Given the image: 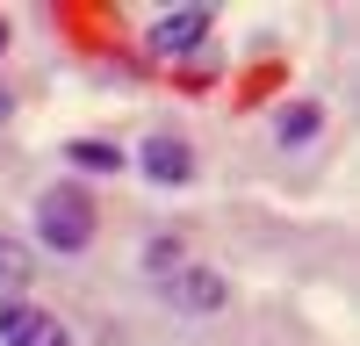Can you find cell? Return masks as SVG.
I'll return each mask as SVG.
<instances>
[{"label": "cell", "mask_w": 360, "mask_h": 346, "mask_svg": "<svg viewBox=\"0 0 360 346\" xmlns=\"http://www.w3.org/2000/svg\"><path fill=\"white\" fill-rule=\"evenodd\" d=\"M37 238L51 245V252H86V245H94V195H86V188H51L44 202H37Z\"/></svg>", "instance_id": "6da1fadb"}, {"label": "cell", "mask_w": 360, "mask_h": 346, "mask_svg": "<svg viewBox=\"0 0 360 346\" xmlns=\"http://www.w3.org/2000/svg\"><path fill=\"white\" fill-rule=\"evenodd\" d=\"M0 346H72V332H65V317H51L44 303L8 296L0 303Z\"/></svg>", "instance_id": "7a4b0ae2"}, {"label": "cell", "mask_w": 360, "mask_h": 346, "mask_svg": "<svg viewBox=\"0 0 360 346\" xmlns=\"http://www.w3.org/2000/svg\"><path fill=\"white\" fill-rule=\"evenodd\" d=\"M137 166H144V181H152V188H188V181H195V144L173 137V130H152V137H144V152H137Z\"/></svg>", "instance_id": "3957f363"}, {"label": "cell", "mask_w": 360, "mask_h": 346, "mask_svg": "<svg viewBox=\"0 0 360 346\" xmlns=\"http://www.w3.org/2000/svg\"><path fill=\"white\" fill-rule=\"evenodd\" d=\"M209 22H217V8H202V0H188V8H166L159 22H152V58H180V51H195L202 37H209Z\"/></svg>", "instance_id": "277c9868"}, {"label": "cell", "mask_w": 360, "mask_h": 346, "mask_svg": "<svg viewBox=\"0 0 360 346\" xmlns=\"http://www.w3.org/2000/svg\"><path fill=\"white\" fill-rule=\"evenodd\" d=\"M166 303H173V310H188V317H217V310L231 303V288H224L217 267H180V274L166 281Z\"/></svg>", "instance_id": "5b68a950"}, {"label": "cell", "mask_w": 360, "mask_h": 346, "mask_svg": "<svg viewBox=\"0 0 360 346\" xmlns=\"http://www.w3.org/2000/svg\"><path fill=\"white\" fill-rule=\"evenodd\" d=\"M317 130H324V108H317V101H295V108H281V115H274V144H281V152L310 144Z\"/></svg>", "instance_id": "8992f818"}, {"label": "cell", "mask_w": 360, "mask_h": 346, "mask_svg": "<svg viewBox=\"0 0 360 346\" xmlns=\"http://www.w3.org/2000/svg\"><path fill=\"white\" fill-rule=\"evenodd\" d=\"M29 267H37V260H29V245L0 231V296H15V288H29Z\"/></svg>", "instance_id": "52a82bcc"}, {"label": "cell", "mask_w": 360, "mask_h": 346, "mask_svg": "<svg viewBox=\"0 0 360 346\" xmlns=\"http://www.w3.org/2000/svg\"><path fill=\"white\" fill-rule=\"evenodd\" d=\"M65 159H72L79 173H123V152H115V144H101V137H79V144H65Z\"/></svg>", "instance_id": "ba28073f"}, {"label": "cell", "mask_w": 360, "mask_h": 346, "mask_svg": "<svg viewBox=\"0 0 360 346\" xmlns=\"http://www.w3.org/2000/svg\"><path fill=\"white\" fill-rule=\"evenodd\" d=\"M144 267H152L159 281H173L180 267H188V260H180V238H173V231H159V238H152V245H144Z\"/></svg>", "instance_id": "9c48e42d"}, {"label": "cell", "mask_w": 360, "mask_h": 346, "mask_svg": "<svg viewBox=\"0 0 360 346\" xmlns=\"http://www.w3.org/2000/svg\"><path fill=\"white\" fill-rule=\"evenodd\" d=\"M8 115H15V94H8V86H0V123H8Z\"/></svg>", "instance_id": "30bf717a"}, {"label": "cell", "mask_w": 360, "mask_h": 346, "mask_svg": "<svg viewBox=\"0 0 360 346\" xmlns=\"http://www.w3.org/2000/svg\"><path fill=\"white\" fill-rule=\"evenodd\" d=\"M0 51H8V15H0Z\"/></svg>", "instance_id": "8fae6325"}]
</instances>
